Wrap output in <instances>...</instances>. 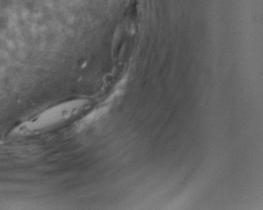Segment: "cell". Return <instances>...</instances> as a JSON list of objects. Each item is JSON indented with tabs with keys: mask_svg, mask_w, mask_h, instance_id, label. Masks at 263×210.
I'll list each match as a JSON object with an SVG mask.
<instances>
[{
	"mask_svg": "<svg viewBox=\"0 0 263 210\" xmlns=\"http://www.w3.org/2000/svg\"><path fill=\"white\" fill-rule=\"evenodd\" d=\"M88 105L89 102L87 99H72L58 103L20 125L15 132L30 134L54 129L81 114Z\"/></svg>",
	"mask_w": 263,
	"mask_h": 210,
	"instance_id": "obj_1",
	"label": "cell"
}]
</instances>
